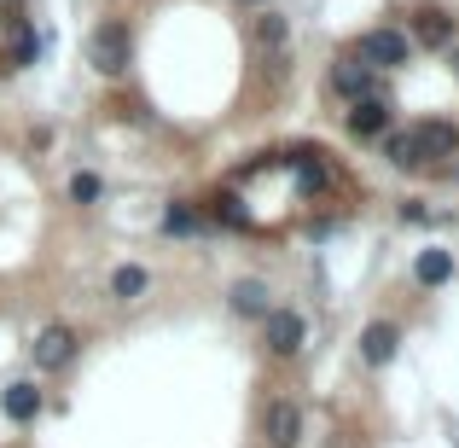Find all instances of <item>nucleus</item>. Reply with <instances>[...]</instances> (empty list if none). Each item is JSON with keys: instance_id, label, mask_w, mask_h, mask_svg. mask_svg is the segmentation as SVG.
I'll list each match as a JSON object with an SVG mask.
<instances>
[{"instance_id": "obj_5", "label": "nucleus", "mask_w": 459, "mask_h": 448, "mask_svg": "<svg viewBox=\"0 0 459 448\" xmlns=\"http://www.w3.org/2000/svg\"><path fill=\"white\" fill-rule=\"evenodd\" d=\"M30 356H35V367H41V373L70 367V356H76V332H70V326H47V332L30 344Z\"/></svg>"}, {"instance_id": "obj_13", "label": "nucleus", "mask_w": 459, "mask_h": 448, "mask_svg": "<svg viewBox=\"0 0 459 448\" xmlns=\"http://www.w3.org/2000/svg\"><path fill=\"white\" fill-rule=\"evenodd\" d=\"M233 309L245 314V321H262V314H268V285L262 280H238L233 285Z\"/></svg>"}, {"instance_id": "obj_17", "label": "nucleus", "mask_w": 459, "mask_h": 448, "mask_svg": "<svg viewBox=\"0 0 459 448\" xmlns=\"http://www.w3.org/2000/svg\"><path fill=\"white\" fill-rule=\"evenodd\" d=\"M100 175H88V169H82V175H70V198H76V204H93V198H100Z\"/></svg>"}, {"instance_id": "obj_21", "label": "nucleus", "mask_w": 459, "mask_h": 448, "mask_svg": "<svg viewBox=\"0 0 459 448\" xmlns=\"http://www.w3.org/2000/svg\"><path fill=\"white\" fill-rule=\"evenodd\" d=\"M454 180H459V163H454Z\"/></svg>"}, {"instance_id": "obj_2", "label": "nucleus", "mask_w": 459, "mask_h": 448, "mask_svg": "<svg viewBox=\"0 0 459 448\" xmlns=\"http://www.w3.org/2000/svg\"><path fill=\"white\" fill-rule=\"evenodd\" d=\"M88 53H93V70H100V76H123L128 70V23H100Z\"/></svg>"}, {"instance_id": "obj_1", "label": "nucleus", "mask_w": 459, "mask_h": 448, "mask_svg": "<svg viewBox=\"0 0 459 448\" xmlns=\"http://www.w3.org/2000/svg\"><path fill=\"white\" fill-rule=\"evenodd\" d=\"M407 53H413V41H407L402 30H367L360 35V65L367 70H402L407 65Z\"/></svg>"}, {"instance_id": "obj_9", "label": "nucleus", "mask_w": 459, "mask_h": 448, "mask_svg": "<svg viewBox=\"0 0 459 448\" xmlns=\"http://www.w3.org/2000/svg\"><path fill=\"white\" fill-rule=\"evenodd\" d=\"M297 437H303V414H297L291 402H268V443L297 448Z\"/></svg>"}, {"instance_id": "obj_16", "label": "nucleus", "mask_w": 459, "mask_h": 448, "mask_svg": "<svg viewBox=\"0 0 459 448\" xmlns=\"http://www.w3.org/2000/svg\"><path fill=\"white\" fill-rule=\"evenodd\" d=\"M163 233H198V210H192V204H169L163 210Z\"/></svg>"}, {"instance_id": "obj_15", "label": "nucleus", "mask_w": 459, "mask_h": 448, "mask_svg": "<svg viewBox=\"0 0 459 448\" xmlns=\"http://www.w3.org/2000/svg\"><path fill=\"white\" fill-rule=\"evenodd\" d=\"M140 292H146V268H134V262H123V268H117L111 274V297H140Z\"/></svg>"}, {"instance_id": "obj_18", "label": "nucleus", "mask_w": 459, "mask_h": 448, "mask_svg": "<svg viewBox=\"0 0 459 448\" xmlns=\"http://www.w3.org/2000/svg\"><path fill=\"white\" fill-rule=\"evenodd\" d=\"M256 41L262 47H285V18H273V12H268V18L256 23Z\"/></svg>"}, {"instance_id": "obj_3", "label": "nucleus", "mask_w": 459, "mask_h": 448, "mask_svg": "<svg viewBox=\"0 0 459 448\" xmlns=\"http://www.w3.org/2000/svg\"><path fill=\"white\" fill-rule=\"evenodd\" d=\"M262 338H268L273 356H297L303 338H308V326H303V314H291V309H268L262 314Z\"/></svg>"}, {"instance_id": "obj_19", "label": "nucleus", "mask_w": 459, "mask_h": 448, "mask_svg": "<svg viewBox=\"0 0 459 448\" xmlns=\"http://www.w3.org/2000/svg\"><path fill=\"white\" fill-rule=\"evenodd\" d=\"M454 70H459V41H454Z\"/></svg>"}, {"instance_id": "obj_6", "label": "nucleus", "mask_w": 459, "mask_h": 448, "mask_svg": "<svg viewBox=\"0 0 459 448\" xmlns=\"http://www.w3.org/2000/svg\"><path fill=\"white\" fill-rule=\"evenodd\" d=\"M384 128H390V100H384V93L349 100V135H355V140H378Z\"/></svg>"}, {"instance_id": "obj_7", "label": "nucleus", "mask_w": 459, "mask_h": 448, "mask_svg": "<svg viewBox=\"0 0 459 448\" xmlns=\"http://www.w3.org/2000/svg\"><path fill=\"white\" fill-rule=\"evenodd\" d=\"M413 47H454V18L442 6H419L413 12V35H407Z\"/></svg>"}, {"instance_id": "obj_8", "label": "nucleus", "mask_w": 459, "mask_h": 448, "mask_svg": "<svg viewBox=\"0 0 459 448\" xmlns=\"http://www.w3.org/2000/svg\"><path fill=\"white\" fill-rule=\"evenodd\" d=\"M332 88L343 93V100H367V93H378V76H372L360 58H337L332 65Z\"/></svg>"}, {"instance_id": "obj_14", "label": "nucleus", "mask_w": 459, "mask_h": 448, "mask_svg": "<svg viewBox=\"0 0 459 448\" xmlns=\"http://www.w3.org/2000/svg\"><path fill=\"white\" fill-rule=\"evenodd\" d=\"M384 157H390L395 169H425V163H419V140H413V128H407V135H390V140H384Z\"/></svg>"}, {"instance_id": "obj_11", "label": "nucleus", "mask_w": 459, "mask_h": 448, "mask_svg": "<svg viewBox=\"0 0 459 448\" xmlns=\"http://www.w3.org/2000/svg\"><path fill=\"white\" fill-rule=\"evenodd\" d=\"M395 344H402V332H395L390 321H372L367 332H360V356H367L372 367H384V361L395 356Z\"/></svg>"}, {"instance_id": "obj_12", "label": "nucleus", "mask_w": 459, "mask_h": 448, "mask_svg": "<svg viewBox=\"0 0 459 448\" xmlns=\"http://www.w3.org/2000/svg\"><path fill=\"white\" fill-rule=\"evenodd\" d=\"M413 280L419 285H448L454 280V250H419V262H413Z\"/></svg>"}, {"instance_id": "obj_10", "label": "nucleus", "mask_w": 459, "mask_h": 448, "mask_svg": "<svg viewBox=\"0 0 459 448\" xmlns=\"http://www.w3.org/2000/svg\"><path fill=\"white\" fill-rule=\"evenodd\" d=\"M0 408H6V419H12V426H30V419L41 414V391H35L30 379H18V384H6Z\"/></svg>"}, {"instance_id": "obj_20", "label": "nucleus", "mask_w": 459, "mask_h": 448, "mask_svg": "<svg viewBox=\"0 0 459 448\" xmlns=\"http://www.w3.org/2000/svg\"><path fill=\"white\" fill-rule=\"evenodd\" d=\"M245 6H268V0H245Z\"/></svg>"}, {"instance_id": "obj_4", "label": "nucleus", "mask_w": 459, "mask_h": 448, "mask_svg": "<svg viewBox=\"0 0 459 448\" xmlns=\"http://www.w3.org/2000/svg\"><path fill=\"white\" fill-rule=\"evenodd\" d=\"M413 140H419V163H425V169H430V163H454V152H459V128L442 123V117L419 123Z\"/></svg>"}]
</instances>
